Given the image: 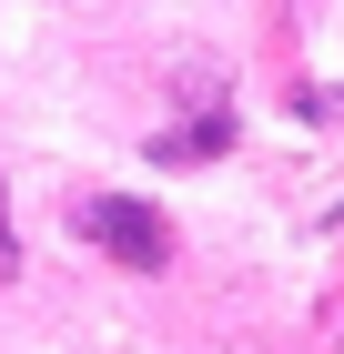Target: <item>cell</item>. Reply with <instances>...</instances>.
<instances>
[{"instance_id": "3", "label": "cell", "mask_w": 344, "mask_h": 354, "mask_svg": "<svg viewBox=\"0 0 344 354\" xmlns=\"http://www.w3.org/2000/svg\"><path fill=\"white\" fill-rule=\"evenodd\" d=\"M21 273V243H10V192H0V283Z\"/></svg>"}, {"instance_id": "2", "label": "cell", "mask_w": 344, "mask_h": 354, "mask_svg": "<svg viewBox=\"0 0 344 354\" xmlns=\"http://www.w3.org/2000/svg\"><path fill=\"white\" fill-rule=\"evenodd\" d=\"M223 142H233V122H223V111H203V122H172V132L152 142V162H212Z\"/></svg>"}, {"instance_id": "1", "label": "cell", "mask_w": 344, "mask_h": 354, "mask_svg": "<svg viewBox=\"0 0 344 354\" xmlns=\"http://www.w3.org/2000/svg\"><path fill=\"white\" fill-rule=\"evenodd\" d=\"M81 233H91L111 263H132V273L172 263V223H162L152 203H132V192H81Z\"/></svg>"}]
</instances>
